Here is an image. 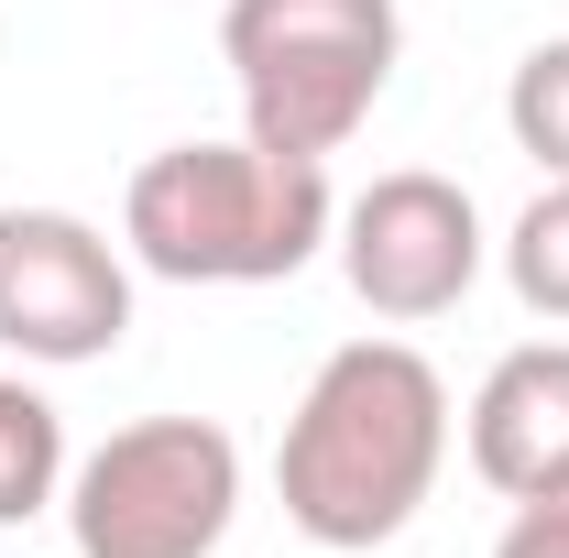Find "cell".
Returning a JSON list of instances; mask_svg holds the SVG:
<instances>
[{
	"label": "cell",
	"mask_w": 569,
	"mask_h": 558,
	"mask_svg": "<svg viewBox=\"0 0 569 558\" xmlns=\"http://www.w3.org/2000/svg\"><path fill=\"white\" fill-rule=\"evenodd\" d=\"M449 471V383L417 340H340L274 438V492L307 548H395Z\"/></svg>",
	"instance_id": "1"
},
{
	"label": "cell",
	"mask_w": 569,
	"mask_h": 558,
	"mask_svg": "<svg viewBox=\"0 0 569 558\" xmlns=\"http://www.w3.org/2000/svg\"><path fill=\"white\" fill-rule=\"evenodd\" d=\"M340 230L329 165L274 142H164L121 187V252L164 285H284Z\"/></svg>",
	"instance_id": "2"
},
{
	"label": "cell",
	"mask_w": 569,
	"mask_h": 558,
	"mask_svg": "<svg viewBox=\"0 0 569 558\" xmlns=\"http://www.w3.org/2000/svg\"><path fill=\"white\" fill-rule=\"evenodd\" d=\"M219 56H230V88H241V132L329 165L372 121V99L395 88L406 11L395 0H230Z\"/></svg>",
	"instance_id": "3"
},
{
	"label": "cell",
	"mask_w": 569,
	"mask_h": 558,
	"mask_svg": "<svg viewBox=\"0 0 569 558\" xmlns=\"http://www.w3.org/2000/svg\"><path fill=\"white\" fill-rule=\"evenodd\" d=\"M241 515V438L219 417H132L67 471L77 558H219Z\"/></svg>",
	"instance_id": "4"
},
{
	"label": "cell",
	"mask_w": 569,
	"mask_h": 558,
	"mask_svg": "<svg viewBox=\"0 0 569 558\" xmlns=\"http://www.w3.org/2000/svg\"><path fill=\"white\" fill-rule=\"evenodd\" d=\"M329 252H340L351 296L383 318V329H427V318H449V307L482 285L493 230H482V209H471L460 176H438V165H395V176H372L351 209H340Z\"/></svg>",
	"instance_id": "5"
},
{
	"label": "cell",
	"mask_w": 569,
	"mask_h": 558,
	"mask_svg": "<svg viewBox=\"0 0 569 558\" xmlns=\"http://www.w3.org/2000/svg\"><path fill=\"white\" fill-rule=\"evenodd\" d=\"M121 340H132V252L77 209H0V350L77 372Z\"/></svg>",
	"instance_id": "6"
},
{
	"label": "cell",
	"mask_w": 569,
	"mask_h": 558,
	"mask_svg": "<svg viewBox=\"0 0 569 558\" xmlns=\"http://www.w3.org/2000/svg\"><path fill=\"white\" fill-rule=\"evenodd\" d=\"M460 449H471L482 492H503V504L559 482L569 471V340L503 350L482 372V395H471V417H460Z\"/></svg>",
	"instance_id": "7"
},
{
	"label": "cell",
	"mask_w": 569,
	"mask_h": 558,
	"mask_svg": "<svg viewBox=\"0 0 569 558\" xmlns=\"http://www.w3.org/2000/svg\"><path fill=\"white\" fill-rule=\"evenodd\" d=\"M67 417L22 383V372H0V526H33V515H56L67 504Z\"/></svg>",
	"instance_id": "8"
},
{
	"label": "cell",
	"mask_w": 569,
	"mask_h": 558,
	"mask_svg": "<svg viewBox=\"0 0 569 558\" xmlns=\"http://www.w3.org/2000/svg\"><path fill=\"white\" fill-rule=\"evenodd\" d=\"M493 252H503L515 307H526V318H548V329H569V176H548V187L515 209V230H503Z\"/></svg>",
	"instance_id": "9"
},
{
	"label": "cell",
	"mask_w": 569,
	"mask_h": 558,
	"mask_svg": "<svg viewBox=\"0 0 569 558\" xmlns=\"http://www.w3.org/2000/svg\"><path fill=\"white\" fill-rule=\"evenodd\" d=\"M503 132L515 153H537V176H569V33L526 44L503 77Z\"/></svg>",
	"instance_id": "10"
},
{
	"label": "cell",
	"mask_w": 569,
	"mask_h": 558,
	"mask_svg": "<svg viewBox=\"0 0 569 558\" xmlns=\"http://www.w3.org/2000/svg\"><path fill=\"white\" fill-rule=\"evenodd\" d=\"M493 558H569V471H559V482H537V492H515Z\"/></svg>",
	"instance_id": "11"
}]
</instances>
